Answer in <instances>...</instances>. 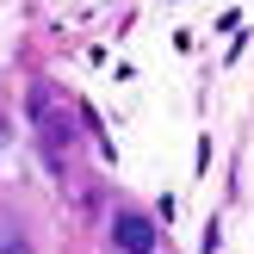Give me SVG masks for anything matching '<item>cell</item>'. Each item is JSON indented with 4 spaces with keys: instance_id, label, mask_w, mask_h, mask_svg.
Here are the masks:
<instances>
[{
    "instance_id": "1",
    "label": "cell",
    "mask_w": 254,
    "mask_h": 254,
    "mask_svg": "<svg viewBox=\"0 0 254 254\" xmlns=\"http://www.w3.org/2000/svg\"><path fill=\"white\" fill-rule=\"evenodd\" d=\"M31 118H37V130H44L50 168H62V161H68V149H74V130H68V118L56 112V93H50V87H31Z\"/></svg>"
},
{
    "instance_id": "2",
    "label": "cell",
    "mask_w": 254,
    "mask_h": 254,
    "mask_svg": "<svg viewBox=\"0 0 254 254\" xmlns=\"http://www.w3.org/2000/svg\"><path fill=\"white\" fill-rule=\"evenodd\" d=\"M112 242H118V254H149L155 248V223L136 217V211H124V217L112 223Z\"/></svg>"
},
{
    "instance_id": "3",
    "label": "cell",
    "mask_w": 254,
    "mask_h": 254,
    "mask_svg": "<svg viewBox=\"0 0 254 254\" xmlns=\"http://www.w3.org/2000/svg\"><path fill=\"white\" fill-rule=\"evenodd\" d=\"M0 254H31V242L19 236V223H6V217H0Z\"/></svg>"
}]
</instances>
